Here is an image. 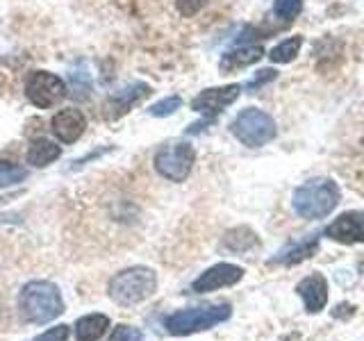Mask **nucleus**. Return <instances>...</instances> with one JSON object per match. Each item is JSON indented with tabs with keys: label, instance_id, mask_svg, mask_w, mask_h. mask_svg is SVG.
<instances>
[{
	"label": "nucleus",
	"instance_id": "9",
	"mask_svg": "<svg viewBox=\"0 0 364 341\" xmlns=\"http://www.w3.org/2000/svg\"><path fill=\"white\" fill-rule=\"evenodd\" d=\"M323 234L330 242L344 244V246H355L364 242V212H344L330 223Z\"/></svg>",
	"mask_w": 364,
	"mask_h": 341
},
{
	"label": "nucleus",
	"instance_id": "8",
	"mask_svg": "<svg viewBox=\"0 0 364 341\" xmlns=\"http://www.w3.org/2000/svg\"><path fill=\"white\" fill-rule=\"evenodd\" d=\"M242 94V85H225V87H212V89H203L200 94L191 100V109L203 114L205 119H216L219 114L230 107L232 102Z\"/></svg>",
	"mask_w": 364,
	"mask_h": 341
},
{
	"label": "nucleus",
	"instance_id": "17",
	"mask_svg": "<svg viewBox=\"0 0 364 341\" xmlns=\"http://www.w3.org/2000/svg\"><path fill=\"white\" fill-rule=\"evenodd\" d=\"M109 325V318L105 314H89L77 318L75 323V335L80 341H98Z\"/></svg>",
	"mask_w": 364,
	"mask_h": 341
},
{
	"label": "nucleus",
	"instance_id": "18",
	"mask_svg": "<svg viewBox=\"0 0 364 341\" xmlns=\"http://www.w3.org/2000/svg\"><path fill=\"white\" fill-rule=\"evenodd\" d=\"M259 239L250 227H235L223 237V248L232 250V253H246L250 248H257Z\"/></svg>",
	"mask_w": 364,
	"mask_h": 341
},
{
	"label": "nucleus",
	"instance_id": "27",
	"mask_svg": "<svg viewBox=\"0 0 364 341\" xmlns=\"http://www.w3.org/2000/svg\"><path fill=\"white\" fill-rule=\"evenodd\" d=\"M276 77H278V71H276V68H264V71H259L246 87H248V89H257V87L267 85V82H271V80H276Z\"/></svg>",
	"mask_w": 364,
	"mask_h": 341
},
{
	"label": "nucleus",
	"instance_id": "12",
	"mask_svg": "<svg viewBox=\"0 0 364 341\" xmlns=\"http://www.w3.org/2000/svg\"><path fill=\"white\" fill-rule=\"evenodd\" d=\"M50 128H53V134L62 144H75L87 130V117H85V112H80L75 107H66L55 114L50 121Z\"/></svg>",
	"mask_w": 364,
	"mask_h": 341
},
{
	"label": "nucleus",
	"instance_id": "11",
	"mask_svg": "<svg viewBox=\"0 0 364 341\" xmlns=\"http://www.w3.org/2000/svg\"><path fill=\"white\" fill-rule=\"evenodd\" d=\"M296 293L301 296L307 314H318L328 305V280L323 278V273L314 271L296 284Z\"/></svg>",
	"mask_w": 364,
	"mask_h": 341
},
{
	"label": "nucleus",
	"instance_id": "20",
	"mask_svg": "<svg viewBox=\"0 0 364 341\" xmlns=\"http://www.w3.org/2000/svg\"><path fill=\"white\" fill-rule=\"evenodd\" d=\"M26 178H28V168H23L14 162H3V159H0V189L14 187Z\"/></svg>",
	"mask_w": 364,
	"mask_h": 341
},
{
	"label": "nucleus",
	"instance_id": "14",
	"mask_svg": "<svg viewBox=\"0 0 364 341\" xmlns=\"http://www.w3.org/2000/svg\"><path fill=\"white\" fill-rule=\"evenodd\" d=\"M146 96H151V87L146 82H132L125 89L117 91V94L109 96L107 100V109L112 114V119H119L123 114H128L136 102H141Z\"/></svg>",
	"mask_w": 364,
	"mask_h": 341
},
{
	"label": "nucleus",
	"instance_id": "4",
	"mask_svg": "<svg viewBox=\"0 0 364 341\" xmlns=\"http://www.w3.org/2000/svg\"><path fill=\"white\" fill-rule=\"evenodd\" d=\"M232 314V307L228 303H216V305H200V307H189V310H180L176 314L166 316L164 328L168 335L176 337H187L193 332H203L214 325L228 321Z\"/></svg>",
	"mask_w": 364,
	"mask_h": 341
},
{
	"label": "nucleus",
	"instance_id": "22",
	"mask_svg": "<svg viewBox=\"0 0 364 341\" xmlns=\"http://www.w3.org/2000/svg\"><path fill=\"white\" fill-rule=\"evenodd\" d=\"M71 96L75 100H87L91 96V80L87 71H73L71 73Z\"/></svg>",
	"mask_w": 364,
	"mask_h": 341
},
{
	"label": "nucleus",
	"instance_id": "24",
	"mask_svg": "<svg viewBox=\"0 0 364 341\" xmlns=\"http://www.w3.org/2000/svg\"><path fill=\"white\" fill-rule=\"evenodd\" d=\"M208 3L210 0H176V7L185 18H191V16H196Z\"/></svg>",
	"mask_w": 364,
	"mask_h": 341
},
{
	"label": "nucleus",
	"instance_id": "10",
	"mask_svg": "<svg viewBox=\"0 0 364 341\" xmlns=\"http://www.w3.org/2000/svg\"><path fill=\"white\" fill-rule=\"evenodd\" d=\"M242 278H244L242 266L230 264V261H221V264H214L205 273H200V278L193 280L191 291L208 293V291H216L223 287H232V284H237Z\"/></svg>",
	"mask_w": 364,
	"mask_h": 341
},
{
	"label": "nucleus",
	"instance_id": "13",
	"mask_svg": "<svg viewBox=\"0 0 364 341\" xmlns=\"http://www.w3.org/2000/svg\"><path fill=\"white\" fill-rule=\"evenodd\" d=\"M318 244H321V237H318V232L301 239V242H291L289 246H284L280 253L269 261V264H280V266L301 264V261L314 257V253L318 250Z\"/></svg>",
	"mask_w": 364,
	"mask_h": 341
},
{
	"label": "nucleus",
	"instance_id": "19",
	"mask_svg": "<svg viewBox=\"0 0 364 341\" xmlns=\"http://www.w3.org/2000/svg\"><path fill=\"white\" fill-rule=\"evenodd\" d=\"M301 45H303V37L284 39L278 45H273L271 53H269V60L273 64H289L291 60H296V55L301 53Z\"/></svg>",
	"mask_w": 364,
	"mask_h": 341
},
{
	"label": "nucleus",
	"instance_id": "2",
	"mask_svg": "<svg viewBox=\"0 0 364 341\" xmlns=\"http://www.w3.org/2000/svg\"><path fill=\"white\" fill-rule=\"evenodd\" d=\"M18 310L26 321L41 325V323L53 321V318H57L64 312V301H62L60 289H57L53 282L34 280L21 289Z\"/></svg>",
	"mask_w": 364,
	"mask_h": 341
},
{
	"label": "nucleus",
	"instance_id": "23",
	"mask_svg": "<svg viewBox=\"0 0 364 341\" xmlns=\"http://www.w3.org/2000/svg\"><path fill=\"white\" fill-rule=\"evenodd\" d=\"M180 107H182V98L180 96H168V98L157 100L155 105H151L148 114H151V117H157V119H166V117H171V114H176Z\"/></svg>",
	"mask_w": 364,
	"mask_h": 341
},
{
	"label": "nucleus",
	"instance_id": "25",
	"mask_svg": "<svg viewBox=\"0 0 364 341\" xmlns=\"http://www.w3.org/2000/svg\"><path fill=\"white\" fill-rule=\"evenodd\" d=\"M109 341H141V332L136 328H130V325H119L112 332Z\"/></svg>",
	"mask_w": 364,
	"mask_h": 341
},
{
	"label": "nucleus",
	"instance_id": "26",
	"mask_svg": "<svg viewBox=\"0 0 364 341\" xmlns=\"http://www.w3.org/2000/svg\"><path fill=\"white\" fill-rule=\"evenodd\" d=\"M68 335H71V330H68L66 325H55L48 330V332L34 337V341H66Z\"/></svg>",
	"mask_w": 364,
	"mask_h": 341
},
{
	"label": "nucleus",
	"instance_id": "5",
	"mask_svg": "<svg viewBox=\"0 0 364 341\" xmlns=\"http://www.w3.org/2000/svg\"><path fill=\"white\" fill-rule=\"evenodd\" d=\"M230 132L248 148H262L276 139L278 125L271 114L257 107H246L237 114V119L230 123Z\"/></svg>",
	"mask_w": 364,
	"mask_h": 341
},
{
	"label": "nucleus",
	"instance_id": "21",
	"mask_svg": "<svg viewBox=\"0 0 364 341\" xmlns=\"http://www.w3.org/2000/svg\"><path fill=\"white\" fill-rule=\"evenodd\" d=\"M301 11H303V0H273V14L284 23H291Z\"/></svg>",
	"mask_w": 364,
	"mask_h": 341
},
{
	"label": "nucleus",
	"instance_id": "7",
	"mask_svg": "<svg viewBox=\"0 0 364 341\" xmlns=\"http://www.w3.org/2000/svg\"><path fill=\"white\" fill-rule=\"evenodd\" d=\"M66 82L50 71H34L26 80V98L34 107L48 109L66 96Z\"/></svg>",
	"mask_w": 364,
	"mask_h": 341
},
{
	"label": "nucleus",
	"instance_id": "1",
	"mask_svg": "<svg viewBox=\"0 0 364 341\" xmlns=\"http://www.w3.org/2000/svg\"><path fill=\"white\" fill-rule=\"evenodd\" d=\"M341 200V191L333 178H312L294 191V212L307 221L326 219Z\"/></svg>",
	"mask_w": 364,
	"mask_h": 341
},
{
	"label": "nucleus",
	"instance_id": "6",
	"mask_svg": "<svg viewBox=\"0 0 364 341\" xmlns=\"http://www.w3.org/2000/svg\"><path fill=\"white\" fill-rule=\"evenodd\" d=\"M196 162V151L187 141L164 144L155 153V170L171 182H185Z\"/></svg>",
	"mask_w": 364,
	"mask_h": 341
},
{
	"label": "nucleus",
	"instance_id": "16",
	"mask_svg": "<svg viewBox=\"0 0 364 341\" xmlns=\"http://www.w3.org/2000/svg\"><path fill=\"white\" fill-rule=\"evenodd\" d=\"M62 155V148L57 146L55 141H50L48 136H39V139L30 141L28 146V164L34 166V168H43L53 162H57Z\"/></svg>",
	"mask_w": 364,
	"mask_h": 341
},
{
	"label": "nucleus",
	"instance_id": "3",
	"mask_svg": "<svg viewBox=\"0 0 364 341\" xmlns=\"http://www.w3.org/2000/svg\"><path fill=\"white\" fill-rule=\"evenodd\" d=\"M155 289H157L155 271L146 266H132V269L117 273V276L109 280L107 293L117 305L132 307V305L144 303L146 298H151Z\"/></svg>",
	"mask_w": 364,
	"mask_h": 341
},
{
	"label": "nucleus",
	"instance_id": "15",
	"mask_svg": "<svg viewBox=\"0 0 364 341\" xmlns=\"http://www.w3.org/2000/svg\"><path fill=\"white\" fill-rule=\"evenodd\" d=\"M262 57H264V50H262V45H237V48L223 53L221 62H219V68L223 73H232V71H239V68H246L250 64L259 62Z\"/></svg>",
	"mask_w": 364,
	"mask_h": 341
}]
</instances>
